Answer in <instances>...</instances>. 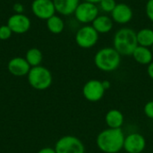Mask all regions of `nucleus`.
<instances>
[{
  "instance_id": "nucleus-1",
  "label": "nucleus",
  "mask_w": 153,
  "mask_h": 153,
  "mask_svg": "<svg viewBox=\"0 0 153 153\" xmlns=\"http://www.w3.org/2000/svg\"><path fill=\"white\" fill-rule=\"evenodd\" d=\"M125 134L121 128H107L96 139V144L103 153H118L124 149Z\"/></svg>"
},
{
  "instance_id": "nucleus-2",
  "label": "nucleus",
  "mask_w": 153,
  "mask_h": 153,
  "mask_svg": "<svg viewBox=\"0 0 153 153\" xmlns=\"http://www.w3.org/2000/svg\"><path fill=\"white\" fill-rule=\"evenodd\" d=\"M137 46L136 32L132 28L124 27L116 31L113 38V48L121 56H132Z\"/></svg>"
},
{
  "instance_id": "nucleus-3",
  "label": "nucleus",
  "mask_w": 153,
  "mask_h": 153,
  "mask_svg": "<svg viewBox=\"0 0 153 153\" xmlns=\"http://www.w3.org/2000/svg\"><path fill=\"white\" fill-rule=\"evenodd\" d=\"M94 64L102 72H114L120 66L121 55L113 47H106L95 54Z\"/></svg>"
},
{
  "instance_id": "nucleus-4",
  "label": "nucleus",
  "mask_w": 153,
  "mask_h": 153,
  "mask_svg": "<svg viewBox=\"0 0 153 153\" xmlns=\"http://www.w3.org/2000/svg\"><path fill=\"white\" fill-rule=\"evenodd\" d=\"M28 82L33 89L45 91L52 84V74L48 68L42 65L31 67L28 74Z\"/></svg>"
},
{
  "instance_id": "nucleus-5",
  "label": "nucleus",
  "mask_w": 153,
  "mask_h": 153,
  "mask_svg": "<svg viewBox=\"0 0 153 153\" xmlns=\"http://www.w3.org/2000/svg\"><path fill=\"white\" fill-rule=\"evenodd\" d=\"M100 34L91 24L83 25L78 29L75 33V42L76 44L84 49L91 48L94 47L99 40Z\"/></svg>"
},
{
  "instance_id": "nucleus-6",
  "label": "nucleus",
  "mask_w": 153,
  "mask_h": 153,
  "mask_svg": "<svg viewBox=\"0 0 153 153\" xmlns=\"http://www.w3.org/2000/svg\"><path fill=\"white\" fill-rule=\"evenodd\" d=\"M54 149L56 153H85L83 143L74 135H65L58 139Z\"/></svg>"
},
{
  "instance_id": "nucleus-7",
  "label": "nucleus",
  "mask_w": 153,
  "mask_h": 153,
  "mask_svg": "<svg viewBox=\"0 0 153 153\" xmlns=\"http://www.w3.org/2000/svg\"><path fill=\"white\" fill-rule=\"evenodd\" d=\"M75 20L84 25L92 23V22L100 14V9L97 4L82 1L79 4L74 11Z\"/></svg>"
},
{
  "instance_id": "nucleus-8",
  "label": "nucleus",
  "mask_w": 153,
  "mask_h": 153,
  "mask_svg": "<svg viewBox=\"0 0 153 153\" xmlns=\"http://www.w3.org/2000/svg\"><path fill=\"white\" fill-rule=\"evenodd\" d=\"M106 90L103 83L100 80L92 79L88 81L82 88L83 97L91 102L100 101L105 95Z\"/></svg>"
},
{
  "instance_id": "nucleus-9",
  "label": "nucleus",
  "mask_w": 153,
  "mask_h": 153,
  "mask_svg": "<svg viewBox=\"0 0 153 153\" xmlns=\"http://www.w3.org/2000/svg\"><path fill=\"white\" fill-rule=\"evenodd\" d=\"M31 12L39 19L46 21L56 13L53 0H33Z\"/></svg>"
},
{
  "instance_id": "nucleus-10",
  "label": "nucleus",
  "mask_w": 153,
  "mask_h": 153,
  "mask_svg": "<svg viewBox=\"0 0 153 153\" xmlns=\"http://www.w3.org/2000/svg\"><path fill=\"white\" fill-rule=\"evenodd\" d=\"M146 148V139L139 133H132L125 137L124 149L127 153H142Z\"/></svg>"
},
{
  "instance_id": "nucleus-11",
  "label": "nucleus",
  "mask_w": 153,
  "mask_h": 153,
  "mask_svg": "<svg viewBox=\"0 0 153 153\" xmlns=\"http://www.w3.org/2000/svg\"><path fill=\"white\" fill-rule=\"evenodd\" d=\"M7 25L12 30L13 33L23 34L30 30L31 22L27 15L23 13H14L9 17Z\"/></svg>"
},
{
  "instance_id": "nucleus-12",
  "label": "nucleus",
  "mask_w": 153,
  "mask_h": 153,
  "mask_svg": "<svg viewBox=\"0 0 153 153\" xmlns=\"http://www.w3.org/2000/svg\"><path fill=\"white\" fill-rule=\"evenodd\" d=\"M111 18L114 22L124 25L130 22L134 16V12L130 5L125 3H118L117 4L116 7L112 11Z\"/></svg>"
},
{
  "instance_id": "nucleus-13",
  "label": "nucleus",
  "mask_w": 153,
  "mask_h": 153,
  "mask_svg": "<svg viewBox=\"0 0 153 153\" xmlns=\"http://www.w3.org/2000/svg\"><path fill=\"white\" fill-rule=\"evenodd\" d=\"M7 68L10 74H12L14 76L21 77V76L28 75L31 67L28 64L25 58L17 56V57L12 58L8 62Z\"/></svg>"
},
{
  "instance_id": "nucleus-14",
  "label": "nucleus",
  "mask_w": 153,
  "mask_h": 153,
  "mask_svg": "<svg viewBox=\"0 0 153 153\" xmlns=\"http://www.w3.org/2000/svg\"><path fill=\"white\" fill-rule=\"evenodd\" d=\"M56 12L64 16H69L74 13L80 0H53Z\"/></svg>"
},
{
  "instance_id": "nucleus-15",
  "label": "nucleus",
  "mask_w": 153,
  "mask_h": 153,
  "mask_svg": "<svg viewBox=\"0 0 153 153\" xmlns=\"http://www.w3.org/2000/svg\"><path fill=\"white\" fill-rule=\"evenodd\" d=\"M91 25L99 34H107L113 29L114 22L108 14H99Z\"/></svg>"
},
{
  "instance_id": "nucleus-16",
  "label": "nucleus",
  "mask_w": 153,
  "mask_h": 153,
  "mask_svg": "<svg viewBox=\"0 0 153 153\" xmlns=\"http://www.w3.org/2000/svg\"><path fill=\"white\" fill-rule=\"evenodd\" d=\"M136 63L142 65H148L153 61V53L151 48L137 46L132 54Z\"/></svg>"
},
{
  "instance_id": "nucleus-17",
  "label": "nucleus",
  "mask_w": 153,
  "mask_h": 153,
  "mask_svg": "<svg viewBox=\"0 0 153 153\" xmlns=\"http://www.w3.org/2000/svg\"><path fill=\"white\" fill-rule=\"evenodd\" d=\"M105 122L108 126V128H122L125 122V117L120 110L110 109L105 116Z\"/></svg>"
},
{
  "instance_id": "nucleus-18",
  "label": "nucleus",
  "mask_w": 153,
  "mask_h": 153,
  "mask_svg": "<svg viewBox=\"0 0 153 153\" xmlns=\"http://www.w3.org/2000/svg\"><path fill=\"white\" fill-rule=\"evenodd\" d=\"M139 46L152 48L153 46V30L152 28H143L136 32Z\"/></svg>"
},
{
  "instance_id": "nucleus-19",
  "label": "nucleus",
  "mask_w": 153,
  "mask_h": 153,
  "mask_svg": "<svg viewBox=\"0 0 153 153\" xmlns=\"http://www.w3.org/2000/svg\"><path fill=\"white\" fill-rule=\"evenodd\" d=\"M47 28L53 34H59L65 29L64 20L59 15H53L47 20Z\"/></svg>"
},
{
  "instance_id": "nucleus-20",
  "label": "nucleus",
  "mask_w": 153,
  "mask_h": 153,
  "mask_svg": "<svg viewBox=\"0 0 153 153\" xmlns=\"http://www.w3.org/2000/svg\"><path fill=\"white\" fill-rule=\"evenodd\" d=\"M25 59L28 62V64L30 65V67H35L40 65L43 59V55L39 48H32L26 52Z\"/></svg>"
},
{
  "instance_id": "nucleus-21",
  "label": "nucleus",
  "mask_w": 153,
  "mask_h": 153,
  "mask_svg": "<svg viewBox=\"0 0 153 153\" xmlns=\"http://www.w3.org/2000/svg\"><path fill=\"white\" fill-rule=\"evenodd\" d=\"M117 4V3L116 0H102L98 6L100 11H102L105 13H111Z\"/></svg>"
},
{
  "instance_id": "nucleus-22",
  "label": "nucleus",
  "mask_w": 153,
  "mask_h": 153,
  "mask_svg": "<svg viewBox=\"0 0 153 153\" xmlns=\"http://www.w3.org/2000/svg\"><path fill=\"white\" fill-rule=\"evenodd\" d=\"M12 34H13V31L7 24L0 26V39L1 40H6L10 39Z\"/></svg>"
},
{
  "instance_id": "nucleus-23",
  "label": "nucleus",
  "mask_w": 153,
  "mask_h": 153,
  "mask_svg": "<svg viewBox=\"0 0 153 153\" xmlns=\"http://www.w3.org/2000/svg\"><path fill=\"white\" fill-rule=\"evenodd\" d=\"M143 112L146 115V117L150 119L153 120V100L148 101L143 108Z\"/></svg>"
},
{
  "instance_id": "nucleus-24",
  "label": "nucleus",
  "mask_w": 153,
  "mask_h": 153,
  "mask_svg": "<svg viewBox=\"0 0 153 153\" xmlns=\"http://www.w3.org/2000/svg\"><path fill=\"white\" fill-rule=\"evenodd\" d=\"M145 13L148 19L153 22V0H148L145 4Z\"/></svg>"
},
{
  "instance_id": "nucleus-25",
  "label": "nucleus",
  "mask_w": 153,
  "mask_h": 153,
  "mask_svg": "<svg viewBox=\"0 0 153 153\" xmlns=\"http://www.w3.org/2000/svg\"><path fill=\"white\" fill-rule=\"evenodd\" d=\"M13 10L15 13H23L24 12V6L21 3H15L13 5Z\"/></svg>"
},
{
  "instance_id": "nucleus-26",
  "label": "nucleus",
  "mask_w": 153,
  "mask_h": 153,
  "mask_svg": "<svg viewBox=\"0 0 153 153\" xmlns=\"http://www.w3.org/2000/svg\"><path fill=\"white\" fill-rule=\"evenodd\" d=\"M147 74H148L149 77L153 80V61L151 64H149L147 66Z\"/></svg>"
},
{
  "instance_id": "nucleus-27",
  "label": "nucleus",
  "mask_w": 153,
  "mask_h": 153,
  "mask_svg": "<svg viewBox=\"0 0 153 153\" xmlns=\"http://www.w3.org/2000/svg\"><path fill=\"white\" fill-rule=\"evenodd\" d=\"M38 153H56L55 149L53 148H49V147H46V148H43L41 150H39Z\"/></svg>"
},
{
  "instance_id": "nucleus-28",
  "label": "nucleus",
  "mask_w": 153,
  "mask_h": 153,
  "mask_svg": "<svg viewBox=\"0 0 153 153\" xmlns=\"http://www.w3.org/2000/svg\"><path fill=\"white\" fill-rule=\"evenodd\" d=\"M102 83H103V86H104V88H105L106 91L108 90L110 88V86H111V84H110V82L108 81H103Z\"/></svg>"
},
{
  "instance_id": "nucleus-29",
  "label": "nucleus",
  "mask_w": 153,
  "mask_h": 153,
  "mask_svg": "<svg viewBox=\"0 0 153 153\" xmlns=\"http://www.w3.org/2000/svg\"><path fill=\"white\" fill-rule=\"evenodd\" d=\"M85 2H89V3H91V4H99L102 0H83Z\"/></svg>"
},
{
  "instance_id": "nucleus-30",
  "label": "nucleus",
  "mask_w": 153,
  "mask_h": 153,
  "mask_svg": "<svg viewBox=\"0 0 153 153\" xmlns=\"http://www.w3.org/2000/svg\"><path fill=\"white\" fill-rule=\"evenodd\" d=\"M152 48V53H153V46L152 47V48Z\"/></svg>"
},
{
  "instance_id": "nucleus-31",
  "label": "nucleus",
  "mask_w": 153,
  "mask_h": 153,
  "mask_svg": "<svg viewBox=\"0 0 153 153\" xmlns=\"http://www.w3.org/2000/svg\"><path fill=\"white\" fill-rule=\"evenodd\" d=\"M152 30H153V22H152Z\"/></svg>"
}]
</instances>
